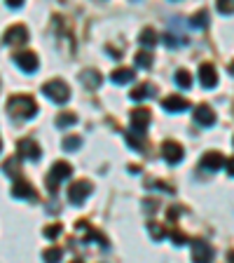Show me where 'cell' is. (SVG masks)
Wrapping results in <instances>:
<instances>
[{
	"label": "cell",
	"mask_w": 234,
	"mask_h": 263,
	"mask_svg": "<svg viewBox=\"0 0 234 263\" xmlns=\"http://www.w3.org/2000/svg\"><path fill=\"white\" fill-rule=\"evenodd\" d=\"M7 113L14 115V118H33V115L38 113V104L33 101V97L28 94H19V97H10L7 101Z\"/></svg>",
	"instance_id": "obj_1"
},
{
	"label": "cell",
	"mask_w": 234,
	"mask_h": 263,
	"mask_svg": "<svg viewBox=\"0 0 234 263\" xmlns=\"http://www.w3.org/2000/svg\"><path fill=\"white\" fill-rule=\"evenodd\" d=\"M73 174V167H71V162H66V160H59V162H54L52 164V170H49V174H47V191L54 195L56 193V188H59V183L63 179H68V176Z\"/></svg>",
	"instance_id": "obj_2"
},
{
	"label": "cell",
	"mask_w": 234,
	"mask_h": 263,
	"mask_svg": "<svg viewBox=\"0 0 234 263\" xmlns=\"http://www.w3.org/2000/svg\"><path fill=\"white\" fill-rule=\"evenodd\" d=\"M42 94L49 97L52 101H56V104H66V101L71 99V87H68L63 80L54 78V80H49L42 85Z\"/></svg>",
	"instance_id": "obj_3"
},
{
	"label": "cell",
	"mask_w": 234,
	"mask_h": 263,
	"mask_svg": "<svg viewBox=\"0 0 234 263\" xmlns=\"http://www.w3.org/2000/svg\"><path fill=\"white\" fill-rule=\"evenodd\" d=\"M92 191H94L92 181L80 179V181H75V183H71V188H68V200L80 207V204H84V200L92 195Z\"/></svg>",
	"instance_id": "obj_4"
},
{
	"label": "cell",
	"mask_w": 234,
	"mask_h": 263,
	"mask_svg": "<svg viewBox=\"0 0 234 263\" xmlns=\"http://www.w3.org/2000/svg\"><path fill=\"white\" fill-rule=\"evenodd\" d=\"M150 118H153V113H150L147 108L131 110V134H138V137H143L145 127L150 125Z\"/></svg>",
	"instance_id": "obj_5"
},
{
	"label": "cell",
	"mask_w": 234,
	"mask_h": 263,
	"mask_svg": "<svg viewBox=\"0 0 234 263\" xmlns=\"http://www.w3.org/2000/svg\"><path fill=\"white\" fill-rule=\"evenodd\" d=\"M162 153H164V160L169 164H178L180 160L185 158V148L180 146L178 141H174V139H169V141L162 143Z\"/></svg>",
	"instance_id": "obj_6"
},
{
	"label": "cell",
	"mask_w": 234,
	"mask_h": 263,
	"mask_svg": "<svg viewBox=\"0 0 234 263\" xmlns=\"http://www.w3.org/2000/svg\"><path fill=\"white\" fill-rule=\"evenodd\" d=\"M28 40V28L24 24H14L3 33V43L5 45H24Z\"/></svg>",
	"instance_id": "obj_7"
},
{
	"label": "cell",
	"mask_w": 234,
	"mask_h": 263,
	"mask_svg": "<svg viewBox=\"0 0 234 263\" xmlns=\"http://www.w3.org/2000/svg\"><path fill=\"white\" fill-rule=\"evenodd\" d=\"M213 261V247L204 240L192 242V263H211Z\"/></svg>",
	"instance_id": "obj_8"
},
{
	"label": "cell",
	"mask_w": 234,
	"mask_h": 263,
	"mask_svg": "<svg viewBox=\"0 0 234 263\" xmlns=\"http://www.w3.org/2000/svg\"><path fill=\"white\" fill-rule=\"evenodd\" d=\"M12 195L19 197V200H38V193L33 188V183H28L26 179H16L14 181V188H12Z\"/></svg>",
	"instance_id": "obj_9"
},
{
	"label": "cell",
	"mask_w": 234,
	"mask_h": 263,
	"mask_svg": "<svg viewBox=\"0 0 234 263\" xmlns=\"http://www.w3.org/2000/svg\"><path fill=\"white\" fill-rule=\"evenodd\" d=\"M16 151H19L22 158H28V160H40V155H42L38 141H33V139H28V137L16 143Z\"/></svg>",
	"instance_id": "obj_10"
},
{
	"label": "cell",
	"mask_w": 234,
	"mask_h": 263,
	"mask_svg": "<svg viewBox=\"0 0 234 263\" xmlns=\"http://www.w3.org/2000/svg\"><path fill=\"white\" fill-rule=\"evenodd\" d=\"M164 110H169V113H178V110H187L190 108V101L185 97H180V94H169V97L162 101Z\"/></svg>",
	"instance_id": "obj_11"
},
{
	"label": "cell",
	"mask_w": 234,
	"mask_h": 263,
	"mask_svg": "<svg viewBox=\"0 0 234 263\" xmlns=\"http://www.w3.org/2000/svg\"><path fill=\"white\" fill-rule=\"evenodd\" d=\"M195 120L199 122L202 127H213V125H216V113H213L211 106L199 104L195 108Z\"/></svg>",
	"instance_id": "obj_12"
},
{
	"label": "cell",
	"mask_w": 234,
	"mask_h": 263,
	"mask_svg": "<svg viewBox=\"0 0 234 263\" xmlns=\"http://www.w3.org/2000/svg\"><path fill=\"white\" fill-rule=\"evenodd\" d=\"M199 78H202V85L206 89H213L218 85V73H216V66L213 64H202L199 66Z\"/></svg>",
	"instance_id": "obj_13"
},
{
	"label": "cell",
	"mask_w": 234,
	"mask_h": 263,
	"mask_svg": "<svg viewBox=\"0 0 234 263\" xmlns=\"http://www.w3.org/2000/svg\"><path fill=\"white\" fill-rule=\"evenodd\" d=\"M14 61H16V66L26 73H33L38 68V54H33V52H22V54L14 57Z\"/></svg>",
	"instance_id": "obj_14"
},
{
	"label": "cell",
	"mask_w": 234,
	"mask_h": 263,
	"mask_svg": "<svg viewBox=\"0 0 234 263\" xmlns=\"http://www.w3.org/2000/svg\"><path fill=\"white\" fill-rule=\"evenodd\" d=\"M223 164H225V158L220 153H216V151H211V153H206L202 158V167L206 172H216V170H220Z\"/></svg>",
	"instance_id": "obj_15"
},
{
	"label": "cell",
	"mask_w": 234,
	"mask_h": 263,
	"mask_svg": "<svg viewBox=\"0 0 234 263\" xmlns=\"http://www.w3.org/2000/svg\"><path fill=\"white\" fill-rule=\"evenodd\" d=\"M80 80H82V85H84V87L96 89L98 85H101V73H98L96 68H87V71L80 73Z\"/></svg>",
	"instance_id": "obj_16"
},
{
	"label": "cell",
	"mask_w": 234,
	"mask_h": 263,
	"mask_svg": "<svg viewBox=\"0 0 234 263\" xmlns=\"http://www.w3.org/2000/svg\"><path fill=\"white\" fill-rule=\"evenodd\" d=\"M134 78H136L134 68H117V71L110 73V80H113L115 85H126V82H131Z\"/></svg>",
	"instance_id": "obj_17"
},
{
	"label": "cell",
	"mask_w": 234,
	"mask_h": 263,
	"mask_svg": "<svg viewBox=\"0 0 234 263\" xmlns=\"http://www.w3.org/2000/svg\"><path fill=\"white\" fill-rule=\"evenodd\" d=\"M155 92H157V89H155V85H150V82H143V85H138L136 89H131L129 97L134 99V101H143V99L153 97Z\"/></svg>",
	"instance_id": "obj_18"
},
{
	"label": "cell",
	"mask_w": 234,
	"mask_h": 263,
	"mask_svg": "<svg viewBox=\"0 0 234 263\" xmlns=\"http://www.w3.org/2000/svg\"><path fill=\"white\" fill-rule=\"evenodd\" d=\"M3 172L12 179H22V164H19V155L16 158H10L5 164H3Z\"/></svg>",
	"instance_id": "obj_19"
},
{
	"label": "cell",
	"mask_w": 234,
	"mask_h": 263,
	"mask_svg": "<svg viewBox=\"0 0 234 263\" xmlns=\"http://www.w3.org/2000/svg\"><path fill=\"white\" fill-rule=\"evenodd\" d=\"M61 258H63V249H61V247H49V249H45L42 252V261L45 263H59Z\"/></svg>",
	"instance_id": "obj_20"
},
{
	"label": "cell",
	"mask_w": 234,
	"mask_h": 263,
	"mask_svg": "<svg viewBox=\"0 0 234 263\" xmlns=\"http://www.w3.org/2000/svg\"><path fill=\"white\" fill-rule=\"evenodd\" d=\"M84 242H98V245L108 249V237L101 233V230H94V228H87V235H84Z\"/></svg>",
	"instance_id": "obj_21"
},
{
	"label": "cell",
	"mask_w": 234,
	"mask_h": 263,
	"mask_svg": "<svg viewBox=\"0 0 234 263\" xmlns=\"http://www.w3.org/2000/svg\"><path fill=\"white\" fill-rule=\"evenodd\" d=\"M176 85H178V87H183V89H190L192 87V76H190V71H187V68H178V71H176Z\"/></svg>",
	"instance_id": "obj_22"
},
{
	"label": "cell",
	"mask_w": 234,
	"mask_h": 263,
	"mask_svg": "<svg viewBox=\"0 0 234 263\" xmlns=\"http://www.w3.org/2000/svg\"><path fill=\"white\" fill-rule=\"evenodd\" d=\"M187 22H190V26H195V28H204L208 24V12L206 10H199L197 14H192Z\"/></svg>",
	"instance_id": "obj_23"
},
{
	"label": "cell",
	"mask_w": 234,
	"mask_h": 263,
	"mask_svg": "<svg viewBox=\"0 0 234 263\" xmlns=\"http://www.w3.org/2000/svg\"><path fill=\"white\" fill-rule=\"evenodd\" d=\"M138 43L141 45H150V47H153L155 43H157V33H155V28H143L141 31V35H138Z\"/></svg>",
	"instance_id": "obj_24"
},
{
	"label": "cell",
	"mask_w": 234,
	"mask_h": 263,
	"mask_svg": "<svg viewBox=\"0 0 234 263\" xmlns=\"http://www.w3.org/2000/svg\"><path fill=\"white\" fill-rule=\"evenodd\" d=\"M147 233H150V237H153L155 242H162L164 237H166V228H164L162 223H150L147 226Z\"/></svg>",
	"instance_id": "obj_25"
},
{
	"label": "cell",
	"mask_w": 234,
	"mask_h": 263,
	"mask_svg": "<svg viewBox=\"0 0 234 263\" xmlns=\"http://www.w3.org/2000/svg\"><path fill=\"white\" fill-rule=\"evenodd\" d=\"M75 122H77V115L75 113H61L59 118H56V127H61V129L75 125Z\"/></svg>",
	"instance_id": "obj_26"
},
{
	"label": "cell",
	"mask_w": 234,
	"mask_h": 263,
	"mask_svg": "<svg viewBox=\"0 0 234 263\" xmlns=\"http://www.w3.org/2000/svg\"><path fill=\"white\" fill-rule=\"evenodd\" d=\"M136 66H141V68H150V66H153V54H150V52H145V49H143V52H138V54H136Z\"/></svg>",
	"instance_id": "obj_27"
},
{
	"label": "cell",
	"mask_w": 234,
	"mask_h": 263,
	"mask_svg": "<svg viewBox=\"0 0 234 263\" xmlns=\"http://www.w3.org/2000/svg\"><path fill=\"white\" fill-rule=\"evenodd\" d=\"M80 146H82V139L75 137V134H71V137L63 139V151H77Z\"/></svg>",
	"instance_id": "obj_28"
},
{
	"label": "cell",
	"mask_w": 234,
	"mask_h": 263,
	"mask_svg": "<svg viewBox=\"0 0 234 263\" xmlns=\"http://www.w3.org/2000/svg\"><path fill=\"white\" fill-rule=\"evenodd\" d=\"M61 235V226L59 223H49L45 226V237H49V240H54V237Z\"/></svg>",
	"instance_id": "obj_29"
},
{
	"label": "cell",
	"mask_w": 234,
	"mask_h": 263,
	"mask_svg": "<svg viewBox=\"0 0 234 263\" xmlns=\"http://www.w3.org/2000/svg\"><path fill=\"white\" fill-rule=\"evenodd\" d=\"M126 143H129L131 148H136V151H141L143 148V137H138V134H126Z\"/></svg>",
	"instance_id": "obj_30"
},
{
	"label": "cell",
	"mask_w": 234,
	"mask_h": 263,
	"mask_svg": "<svg viewBox=\"0 0 234 263\" xmlns=\"http://www.w3.org/2000/svg\"><path fill=\"white\" fill-rule=\"evenodd\" d=\"M166 235H171V237H174V242H176V245H183V242H187V237L183 235V233H180L178 228H166Z\"/></svg>",
	"instance_id": "obj_31"
},
{
	"label": "cell",
	"mask_w": 234,
	"mask_h": 263,
	"mask_svg": "<svg viewBox=\"0 0 234 263\" xmlns=\"http://www.w3.org/2000/svg\"><path fill=\"white\" fill-rule=\"evenodd\" d=\"M147 186L150 188H162L164 193H174V186H171V183H164V181H147Z\"/></svg>",
	"instance_id": "obj_32"
},
{
	"label": "cell",
	"mask_w": 234,
	"mask_h": 263,
	"mask_svg": "<svg viewBox=\"0 0 234 263\" xmlns=\"http://www.w3.org/2000/svg\"><path fill=\"white\" fill-rule=\"evenodd\" d=\"M166 216H169L171 221H176V219H178V216H180V207H171L169 212H166Z\"/></svg>",
	"instance_id": "obj_33"
},
{
	"label": "cell",
	"mask_w": 234,
	"mask_h": 263,
	"mask_svg": "<svg viewBox=\"0 0 234 263\" xmlns=\"http://www.w3.org/2000/svg\"><path fill=\"white\" fill-rule=\"evenodd\" d=\"M218 10L223 12V14H232V5H229V3H218Z\"/></svg>",
	"instance_id": "obj_34"
},
{
	"label": "cell",
	"mask_w": 234,
	"mask_h": 263,
	"mask_svg": "<svg viewBox=\"0 0 234 263\" xmlns=\"http://www.w3.org/2000/svg\"><path fill=\"white\" fill-rule=\"evenodd\" d=\"M129 172L131 174H141V167L138 164H129Z\"/></svg>",
	"instance_id": "obj_35"
},
{
	"label": "cell",
	"mask_w": 234,
	"mask_h": 263,
	"mask_svg": "<svg viewBox=\"0 0 234 263\" xmlns=\"http://www.w3.org/2000/svg\"><path fill=\"white\" fill-rule=\"evenodd\" d=\"M225 164H227V174H232V167H234L232 158H227V160H225Z\"/></svg>",
	"instance_id": "obj_36"
},
{
	"label": "cell",
	"mask_w": 234,
	"mask_h": 263,
	"mask_svg": "<svg viewBox=\"0 0 234 263\" xmlns=\"http://www.w3.org/2000/svg\"><path fill=\"white\" fill-rule=\"evenodd\" d=\"M7 7H22V3H16V0H7Z\"/></svg>",
	"instance_id": "obj_37"
},
{
	"label": "cell",
	"mask_w": 234,
	"mask_h": 263,
	"mask_svg": "<svg viewBox=\"0 0 234 263\" xmlns=\"http://www.w3.org/2000/svg\"><path fill=\"white\" fill-rule=\"evenodd\" d=\"M71 263H82V261H71Z\"/></svg>",
	"instance_id": "obj_38"
},
{
	"label": "cell",
	"mask_w": 234,
	"mask_h": 263,
	"mask_svg": "<svg viewBox=\"0 0 234 263\" xmlns=\"http://www.w3.org/2000/svg\"><path fill=\"white\" fill-rule=\"evenodd\" d=\"M0 148H3V141H0Z\"/></svg>",
	"instance_id": "obj_39"
}]
</instances>
